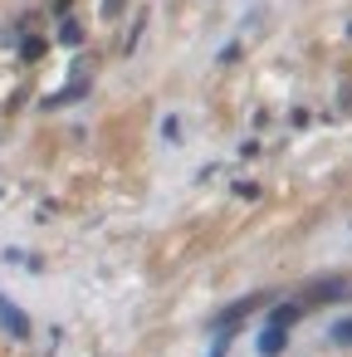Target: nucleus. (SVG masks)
Segmentation results:
<instances>
[{
    "mask_svg": "<svg viewBox=\"0 0 352 357\" xmlns=\"http://www.w3.org/2000/svg\"><path fill=\"white\" fill-rule=\"evenodd\" d=\"M347 294H352V279H313L293 303H298V308H313V303H323V298L332 303V298H347Z\"/></svg>",
    "mask_w": 352,
    "mask_h": 357,
    "instance_id": "nucleus-1",
    "label": "nucleus"
},
{
    "mask_svg": "<svg viewBox=\"0 0 352 357\" xmlns=\"http://www.w3.org/2000/svg\"><path fill=\"white\" fill-rule=\"evenodd\" d=\"M20 54H25V59H40V54H45V40H25Z\"/></svg>",
    "mask_w": 352,
    "mask_h": 357,
    "instance_id": "nucleus-9",
    "label": "nucleus"
},
{
    "mask_svg": "<svg viewBox=\"0 0 352 357\" xmlns=\"http://www.w3.org/2000/svg\"><path fill=\"white\" fill-rule=\"evenodd\" d=\"M328 337H332L337 347H352V318H337V323L328 328Z\"/></svg>",
    "mask_w": 352,
    "mask_h": 357,
    "instance_id": "nucleus-5",
    "label": "nucleus"
},
{
    "mask_svg": "<svg viewBox=\"0 0 352 357\" xmlns=\"http://www.w3.org/2000/svg\"><path fill=\"white\" fill-rule=\"evenodd\" d=\"M235 196H245V201H254V196H259V186H254V181H240V186H235Z\"/></svg>",
    "mask_w": 352,
    "mask_h": 357,
    "instance_id": "nucleus-10",
    "label": "nucleus"
},
{
    "mask_svg": "<svg viewBox=\"0 0 352 357\" xmlns=\"http://www.w3.org/2000/svg\"><path fill=\"white\" fill-rule=\"evenodd\" d=\"M0 328H6V333H15L20 342L30 337V318H25V313H20L10 298H0Z\"/></svg>",
    "mask_w": 352,
    "mask_h": 357,
    "instance_id": "nucleus-4",
    "label": "nucleus"
},
{
    "mask_svg": "<svg viewBox=\"0 0 352 357\" xmlns=\"http://www.w3.org/2000/svg\"><path fill=\"white\" fill-rule=\"evenodd\" d=\"M123 10V0H103V15H118Z\"/></svg>",
    "mask_w": 352,
    "mask_h": 357,
    "instance_id": "nucleus-11",
    "label": "nucleus"
},
{
    "mask_svg": "<svg viewBox=\"0 0 352 357\" xmlns=\"http://www.w3.org/2000/svg\"><path fill=\"white\" fill-rule=\"evenodd\" d=\"M84 93H89V84L79 79V84H69L64 93H54V98H49V108H59V103H69V98H84Z\"/></svg>",
    "mask_w": 352,
    "mask_h": 357,
    "instance_id": "nucleus-6",
    "label": "nucleus"
},
{
    "mask_svg": "<svg viewBox=\"0 0 352 357\" xmlns=\"http://www.w3.org/2000/svg\"><path fill=\"white\" fill-rule=\"evenodd\" d=\"M284 342H289V328H284V323H264V333H259L254 347H259V357H279Z\"/></svg>",
    "mask_w": 352,
    "mask_h": 357,
    "instance_id": "nucleus-3",
    "label": "nucleus"
},
{
    "mask_svg": "<svg viewBox=\"0 0 352 357\" xmlns=\"http://www.w3.org/2000/svg\"><path fill=\"white\" fill-rule=\"evenodd\" d=\"M298 313H303V308H298V303H279V308H274V313H269V323H284V328H289V323H293V318H298Z\"/></svg>",
    "mask_w": 352,
    "mask_h": 357,
    "instance_id": "nucleus-7",
    "label": "nucleus"
},
{
    "mask_svg": "<svg viewBox=\"0 0 352 357\" xmlns=\"http://www.w3.org/2000/svg\"><path fill=\"white\" fill-rule=\"evenodd\" d=\"M259 303H264V294H254V298H240V303H230L225 313H215V318H211V333H215V337H230V328H235L240 318H250V313H254Z\"/></svg>",
    "mask_w": 352,
    "mask_h": 357,
    "instance_id": "nucleus-2",
    "label": "nucleus"
},
{
    "mask_svg": "<svg viewBox=\"0 0 352 357\" xmlns=\"http://www.w3.org/2000/svg\"><path fill=\"white\" fill-rule=\"evenodd\" d=\"M59 40H64V45H79V40H84V30H79L74 20H64V25H59Z\"/></svg>",
    "mask_w": 352,
    "mask_h": 357,
    "instance_id": "nucleus-8",
    "label": "nucleus"
}]
</instances>
